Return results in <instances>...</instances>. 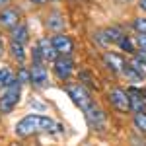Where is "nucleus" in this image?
Returning a JSON list of instances; mask_svg holds the SVG:
<instances>
[{"mask_svg":"<svg viewBox=\"0 0 146 146\" xmlns=\"http://www.w3.org/2000/svg\"><path fill=\"white\" fill-rule=\"evenodd\" d=\"M117 45H119V49H121V51L129 53V55H135L136 51H138V47H136L135 39H133V37H127V35H123V37L117 41Z\"/></svg>","mask_w":146,"mask_h":146,"instance_id":"14","label":"nucleus"},{"mask_svg":"<svg viewBox=\"0 0 146 146\" xmlns=\"http://www.w3.org/2000/svg\"><path fill=\"white\" fill-rule=\"evenodd\" d=\"M58 129V125L45 115H25L22 121L16 123V135L25 138V136L37 135V133H53Z\"/></svg>","mask_w":146,"mask_h":146,"instance_id":"1","label":"nucleus"},{"mask_svg":"<svg viewBox=\"0 0 146 146\" xmlns=\"http://www.w3.org/2000/svg\"><path fill=\"white\" fill-rule=\"evenodd\" d=\"M20 23V12L14 10V8H4V10H0V25L2 27H6V29H12L14 25H18Z\"/></svg>","mask_w":146,"mask_h":146,"instance_id":"9","label":"nucleus"},{"mask_svg":"<svg viewBox=\"0 0 146 146\" xmlns=\"http://www.w3.org/2000/svg\"><path fill=\"white\" fill-rule=\"evenodd\" d=\"M84 115H86L88 125H90L94 131H101V129L105 127V115H103V111H101L96 103H94L92 107H88V109L84 111Z\"/></svg>","mask_w":146,"mask_h":146,"instance_id":"6","label":"nucleus"},{"mask_svg":"<svg viewBox=\"0 0 146 146\" xmlns=\"http://www.w3.org/2000/svg\"><path fill=\"white\" fill-rule=\"evenodd\" d=\"M2 53H4V51H2V45H0V56H2Z\"/></svg>","mask_w":146,"mask_h":146,"instance_id":"27","label":"nucleus"},{"mask_svg":"<svg viewBox=\"0 0 146 146\" xmlns=\"http://www.w3.org/2000/svg\"><path fill=\"white\" fill-rule=\"evenodd\" d=\"M121 72H123L125 76H127V78L131 80V82H142V76H140V74H138V70H136L135 66H133V64H131V62H123V68H121Z\"/></svg>","mask_w":146,"mask_h":146,"instance_id":"16","label":"nucleus"},{"mask_svg":"<svg viewBox=\"0 0 146 146\" xmlns=\"http://www.w3.org/2000/svg\"><path fill=\"white\" fill-rule=\"evenodd\" d=\"M107 98H109V103H111L113 109H117L121 113L131 111V94H129V90L125 92L123 88H113Z\"/></svg>","mask_w":146,"mask_h":146,"instance_id":"4","label":"nucleus"},{"mask_svg":"<svg viewBox=\"0 0 146 146\" xmlns=\"http://www.w3.org/2000/svg\"><path fill=\"white\" fill-rule=\"evenodd\" d=\"M133 123H135V129H136V131L146 133V111H144V113H135Z\"/></svg>","mask_w":146,"mask_h":146,"instance_id":"19","label":"nucleus"},{"mask_svg":"<svg viewBox=\"0 0 146 146\" xmlns=\"http://www.w3.org/2000/svg\"><path fill=\"white\" fill-rule=\"evenodd\" d=\"M20 96H22V82L16 78L0 94V115H8L14 111L18 101H20Z\"/></svg>","mask_w":146,"mask_h":146,"instance_id":"2","label":"nucleus"},{"mask_svg":"<svg viewBox=\"0 0 146 146\" xmlns=\"http://www.w3.org/2000/svg\"><path fill=\"white\" fill-rule=\"evenodd\" d=\"M37 47H39L41 55H43V58H45V62H53L56 56H58V51H56L55 45H53V39H49V37H43V39H39Z\"/></svg>","mask_w":146,"mask_h":146,"instance_id":"10","label":"nucleus"},{"mask_svg":"<svg viewBox=\"0 0 146 146\" xmlns=\"http://www.w3.org/2000/svg\"><path fill=\"white\" fill-rule=\"evenodd\" d=\"M103 33H105V37H107L109 43H117V41L123 37V31H121L119 27H109V29H105Z\"/></svg>","mask_w":146,"mask_h":146,"instance_id":"18","label":"nucleus"},{"mask_svg":"<svg viewBox=\"0 0 146 146\" xmlns=\"http://www.w3.org/2000/svg\"><path fill=\"white\" fill-rule=\"evenodd\" d=\"M31 2H33V4H37V6H43L47 0H31Z\"/></svg>","mask_w":146,"mask_h":146,"instance_id":"26","label":"nucleus"},{"mask_svg":"<svg viewBox=\"0 0 146 146\" xmlns=\"http://www.w3.org/2000/svg\"><path fill=\"white\" fill-rule=\"evenodd\" d=\"M16 80V76H14V72H12L10 68H0V88H6V86H10L12 82Z\"/></svg>","mask_w":146,"mask_h":146,"instance_id":"17","label":"nucleus"},{"mask_svg":"<svg viewBox=\"0 0 146 146\" xmlns=\"http://www.w3.org/2000/svg\"><path fill=\"white\" fill-rule=\"evenodd\" d=\"M103 60H105L107 68H111V70H115V72H117V70H121V68H123V62H125V60H123V58H121L119 55H115V53H109V51L103 55Z\"/></svg>","mask_w":146,"mask_h":146,"instance_id":"13","label":"nucleus"},{"mask_svg":"<svg viewBox=\"0 0 146 146\" xmlns=\"http://www.w3.org/2000/svg\"><path fill=\"white\" fill-rule=\"evenodd\" d=\"M10 39L12 41H18V43H27V39H29V29H27V25L25 23H18V25H14L10 29Z\"/></svg>","mask_w":146,"mask_h":146,"instance_id":"11","label":"nucleus"},{"mask_svg":"<svg viewBox=\"0 0 146 146\" xmlns=\"http://www.w3.org/2000/svg\"><path fill=\"white\" fill-rule=\"evenodd\" d=\"M16 78L20 80L22 84H25V82H31V74H29V68L22 66V68H20V72H18V76H16Z\"/></svg>","mask_w":146,"mask_h":146,"instance_id":"23","label":"nucleus"},{"mask_svg":"<svg viewBox=\"0 0 146 146\" xmlns=\"http://www.w3.org/2000/svg\"><path fill=\"white\" fill-rule=\"evenodd\" d=\"M51 39H53V45H55V49L58 51V55H70V53L74 51V41H72V37L66 35L64 31L55 33Z\"/></svg>","mask_w":146,"mask_h":146,"instance_id":"7","label":"nucleus"},{"mask_svg":"<svg viewBox=\"0 0 146 146\" xmlns=\"http://www.w3.org/2000/svg\"><path fill=\"white\" fill-rule=\"evenodd\" d=\"M135 43L138 47V51H146V31H136Z\"/></svg>","mask_w":146,"mask_h":146,"instance_id":"21","label":"nucleus"},{"mask_svg":"<svg viewBox=\"0 0 146 146\" xmlns=\"http://www.w3.org/2000/svg\"><path fill=\"white\" fill-rule=\"evenodd\" d=\"M55 2H56V0H55Z\"/></svg>","mask_w":146,"mask_h":146,"instance_id":"29","label":"nucleus"},{"mask_svg":"<svg viewBox=\"0 0 146 146\" xmlns=\"http://www.w3.org/2000/svg\"><path fill=\"white\" fill-rule=\"evenodd\" d=\"M64 92L68 94V98L74 101L76 105H78L82 111H86L88 107L94 105V100L90 98V94L86 90V86L82 84V82H76V84H66L64 86Z\"/></svg>","mask_w":146,"mask_h":146,"instance_id":"3","label":"nucleus"},{"mask_svg":"<svg viewBox=\"0 0 146 146\" xmlns=\"http://www.w3.org/2000/svg\"><path fill=\"white\" fill-rule=\"evenodd\" d=\"M47 27L51 29V31H62L64 29V20H62V16H60V12H51L49 16H47Z\"/></svg>","mask_w":146,"mask_h":146,"instance_id":"12","label":"nucleus"},{"mask_svg":"<svg viewBox=\"0 0 146 146\" xmlns=\"http://www.w3.org/2000/svg\"><path fill=\"white\" fill-rule=\"evenodd\" d=\"M53 70H55V76L56 80H60V82H66L70 76H72V70H74V62H72V58L70 55H58L53 60Z\"/></svg>","mask_w":146,"mask_h":146,"instance_id":"5","label":"nucleus"},{"mask_svg":"<svg viewBox=\"0 0 146 146\" xmlns=\"http://www.w3.org/2000/svg\"><path fill=\"white\" fill-rule=\"evenodd\" d=\"M8 6H12V0H0V10L8 8Z\"/></svg>","mask_w":146,"mask_h":146,"instance_id":"24","label":"nucleus"},{"mask_svg":"<svg viewBox=\"0 0 146 146\" xmlns=\"http://www.w3.org/2000/svg\"><path fill=\"white\" fill-rule=\"evenodd\" d=\"M78 78H80V82H82L84 86H90V88H98V86H96V82H94V78H92V74L88 72V70H82Z\"/></svg>","mask_w":146,"mask_h":146,"instance_id":"20","label":"nucleus"},{"mask_svg":"<svg viewBox=\"0 0 146 146\" xmlns=\"http://www.w3.org/2000/svg\"><path fill=\"white\" fill-rule=\"evenodd\" d=\"M133 27H135V31H146V18L144 16H138L133 20Z\"/></svg>","mask_w":146,"mask_h":146,"instance_id":"22","label":"nucleus"},{"mask_svg":"<svg viewBox=\"0 0 146 146\" xmlns=\"http://www.w3.org/2000/svg\"><path fill=\"white\" fill-rule=\"evenodd\" d=\"M29 74H31V84H33L35 88H43V86H47L49 74H47V68L43 66V62H31Z\"/></svg>","mask_w":146,"mask_h":146,"instance_id":"8","label":"nucleus"},{"mask_svg":"<svg viewBox=\"0 0 146 146\" xmlns=\"http://www.w3.org/2000/svg\"><path fill=\"white\" fill-rule=\"evenodd\" d=\"M138 8L142 12H146V0H138Z\"/></svg>","mask_w":146,"mask_h":146,"instance_id":"25","label":"nucleus"},{"mask_svg":"<svg viewBox=\"0 0 146 146\" xmlns=\"http://www.w3.org/2000/svg\"><path fill=\"white\" fill-rule=\"evenodd\" d=\"M0 45H2V37H0Z\"/></svg>","mask_w":146,"mask_h":146,"instance_id":"28","label":"nucleus"},{"mask_svg":"<svg viewBox=\"0 0 146 146\" xmlns=\"http://www.w3.org/2000/svg\"><path fill=\"white\" fill-rule=\"evenodd\" d=\"M10 55L18 62H23L25 60V47H23V43H18V41H12L10 39Z\"/></svg>","mask_w":146,"mask_h":146,"instance_id":"15","label":"nucleus"}]
</instances>
